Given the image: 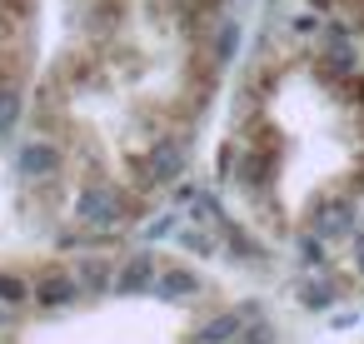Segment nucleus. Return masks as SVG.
Instances as JSON below:
<instances>
[{
    "mask_svg": "<svg viewBox=\"0 0 364 344\" xmlns=\"http://www.w3.org/2000/svg\"><path fill=\"white\" fill-rule=\"evenodd\" d=\"M309 220H314V235H344L354 225V205L349 200H319Z\"/></svg>",
    "mask_w": 364,
    "mask_h": 344,
    "instance_id": "nucleus-3",
    "label": "nucleus"
},
{
    "mask_svg": "<svg viewBox=\"0 0 364 344\" xmlns=\"http://www.w3.org/2000/svg\"><path fill=\"white\" fill-rule=\"evenodd\" d=\"M16 165H21L26 185H55L60 170H65V150L55 140H31V145H21V160Z\"/></svg>",
    "mask_w": 364,
    "mask_h": 344,
    "instance_id": "nucleus-1",
    "label": "nucleus"
},
{
    "mask_svg": "<svg viewBox=\"0 0 364 344\" xmlns=\"http://www.w3.org/2000/svg\"><path fill=\"white\" fill-rule=\"evenodd\" d=\"M299 299H304V309H329L334 289H329V284H304V289H299Z\"/></svg>",
    "mask_w": 364,
    "mask_h": 344,
    "instance_id": "nucleus-4",
    "label": "nucleus"
},
{
    "mask_svg": "<svg viewBox=\"0 0 364 344\" xmlns=\"http://www.w3.org/2000/svg\"><path fill=\"white\" fill-rule=\"evenodd\" d=\"M200 289V279H195V269L190 264H170L165 259V269H160V279H155V299H165V304H175V299H190Z\"/></svg>",
    "mask_w": 364,
    "mask_h": 344,
    "instance_id": "nucleus-2",
    "label": "nucleus"
}]
</instances>
